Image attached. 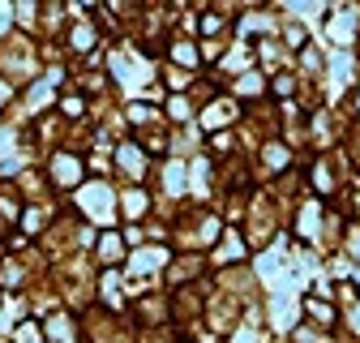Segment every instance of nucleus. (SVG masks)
<instances>
[{"label":"nucleus","instance_id":"nucleus-8","mask_svg":"<svg viewBox=\"0 0 360 343\" xmlns=\"http://www.w3.org/2000/svg\"><path fill=\"white\" fill-rule=\"evenodd\" d=\"M48 335H52V343H73V322H69L65 313H52Z\"/></svg>","mask_w":360,"mask_h":343},{"label":"nucleus","instance_id":"nucleus-10","mask_svg":"<svg viewBox=\"0 0 360 343\" xmlns=\"http://www.w3.org/2000/svg\"><path fill=\"white\" fill-rule=\"evenodd\" d=\"M120 253H124V240H120L116 232H108V236L99 240V257H103V262H116Z\"/></svg>","mask_w":360,"mask_h":343},{"label":"nucleus","instance_id":"nucleus-21","mask_svg":"<svg viewBox=\"0 0 360 343\" xmlns=\"http://www.w3.org/2000/svg\"><path fill=\"white\" fill-rule=\"evenodd\" d=\"M9 22H13V13H9L5 5H0V34H9Z\"/></svg>","mask_w":360,"mask_h":343},{"label":"nucleus","instance_id":"nucleus-9","mask_svg":"<svg viewBox=\"0 0 360 343\" xmlns=\"http://www.w3.org/2000/svg\"><path fill=\"white\" fill-rule=\"evenodd\" d=\"M48 99H52V82L43 77V82L30 86V112H43V108H48Z\"/></svg>","mask_w":360,"mask_h":343},{"label":"nucleus","instance_id":"nucleus-22","mask_svg":"<svg viewBox=\"0 0 360 343\" xmlns=\"http://www.w3.org/2000/svg\"><path fill=\"white\" fill-rule=\"evenodd\" d=\"M352 335H360V300L352 305Z\"/></svg>","mask_w":360,"mask_h":343},{"label":"nucleus","instance_id":"nucleus-1","mask_svg":"<svg viewBox=\"0 0 360 343\" xmlns=\"http://www.w3.org/2000/svg\"><path fill=\"white\" fill-rule=\"evenodd\" d=\"M77 206H82L86 219H95V224H112V219H116V214H112V193H108L103 181L82 185V189H77Z\"/></svg>","mask_w":360,"mask_h":343},{"label":"nucleus","instance_id":"nucleus-18","mask_svg":"<svg viewBox=\"0 0 360 343\" xmlns=\"http://www.w3.org/2000/svg\"><path fill=\"white\" fill-rule=\"evenodd\" d=\"M18 343H43L39 326H34V322H22V326H18Z\"/></svg>","mask_w":360,"mask_h":343},{"label":"nucleus","instance_id":"nucleus-5","mask_svg":"<svg viewBox=\"0 0 360 343\" xmlns=\"http://www.w3.org/2000/svg\"><path fill=\"white\" fill-rule=\"evenodd\" d=\"M120 210H124V219H142V214H146V193L142 189H129L120 198Z\"/></svg>","mask_w":360,"mask_h":343},{"label":"nucleus","instance_id":"nucleus-14","mask_svg":"<svg viewBox=\"0 0 360 343\" xmlns=\"http://www.w3.org/2000/svg\"><path fill=\"white\" fill-rule=\"evenodd\" d=\"M163 185H167L172 193H180V189H185V167L172 163V167H167V176H163Z\"/></svg>","mask_w":360,"mask_h":343},{"label":"nucleus","instance_id":"nucleus-4","mask_svg":"<svg viewBox=\"0 0 360 343\" xmlns=\"http://www.w3.org/2000/svg\"><path fill=\"white\" fill-rule=\"evenodd\" d=\"M95 43H99V30H95V22H90V26L82 22V26H73V30H69V48H73V52H90Z\"/></svg>","mask_w":360,"mask_h":343},{"label":"nucleus","instance_id":"nucleus-25","mask_svg":"<svg viewBox=\"0 0 360 343\" xmlns=\"http://www.w3.org/2000/svg\"><path fill=\"white\" fill-rule=\"evenodd\" d=\"M356 108H360V95H356Z\"/></svg>","mask_w":360,"mask_h":343},{"label":"nucleus","instance_id":"nucleus-15","mask_svg":"<svg viewBox=\"0 0 360 343\" xmlns=\"http://www.w3.org/2000/svg\"><path fill=\"white\" fill-rule=\"evenodd\" d=\"M304 309H309L313 318H318V322H335V309H326L318 296H309V300H304Z\"/></svg>","mask_w":360,"mask_h":343},{"label":"nucleus","instance_id":"nucleus-20","mask_svg":"<svg viewBox=\"0 0 360 343\" xmlns=\"http://www.w3.org/2000/svg\"><path fill=\"white\" fill-rule=\"evenodd\" d=\"M288 43H296V48H300V43H304V26H292L288 30Z\"/></svg>","mask_w":360,"mask_h":343},{"label":"nucleus","instance_id":"nucleus-7","mask_svg":"<svg viewBox=\"0 0 360 343\" xmlns=\"http://www.w3.org/2000/svg\"><path fill=\"white\" fill-rule=\"evenodd\" d=\"M163 257H167L163 249H142V253H133V262H129V266L142 275V271H155V266H163Z\"/></svg>","mask_w":360,"mask_h":343},{"label":"nucleus","instance_id":"nucleus-12","mask_svg":"<svg viewBox=\"0 0 360 343\" xmlns=\"http://www.w3.org/2000/svg\"><path fill=\"white\" fill-rule=\"evenodd\" d=\"M82 112H86V99H82V95H73V91H69V95H65V99H60V116H69V120H77V116H82Z\"/></svg>","mask_w":360,"mask_h":343},{"label":"nucleus","instance_id":"nucleus-11","mask_svg":"<svg viewBox=\"0 0 360 343\" xmlns=\"http://www.w3.org/2000/svg\"><path fill=\"white\" fill-rule=\"evenodd\" d=\"M330 30H335V43H347V39H352V30H356V18H352V13H339Z\"/></svg>","mask_w":360,"mask_h":343},{"label":"nucleus","instance_id":"nucleus-19","mask_svg":"<svg viewBox=\"0 0 360 343\" xmlns=\"http://www.w3.org/2000/svg\"><path fill=\"white\" fill-rule=\"evenodd\" d=\"M262 159H266L270 167H283V163H288V150H283V146H266V150H262Z\"/></svg>","mask_w":360,"mask_h":343},{"label":"nucleus","instance_id":"nucleus-17","mask_svg":"<svg viewBox=\"0 0 360 343\" xmlns=\"http://www.w3.org/2000/svg\"><path fill=\"white\" fill-rule=\"evenodd\" d=\"M180 65H198V48H193V43H176V52H172Z\"/></svg>","mask_w":360,"mask_h":343},{"label":"nucleus","instance_id":"nucleus-24","mask_svg":"<svg viewBox=\"0 0 360 343\" xmlns=\"http://www.w3.org/2000/svg\"><path fill=\"white\" fill-rule=\"evenodd\" d=\"M352 253L360 257V232H352Z\"/></svg>","mask_w":360,"mask_h":343},{"label":"nucleus","instance_id":"nucleus-23","mask_svg":"<svg viewBox=\"0 0 360 343\" xmlns=\"http://www.w3.org/2000/svg\"><path fill=\"white\" fill-rule=\"evenodd\" d=\"M292 339H300V343H318V335H313V330H296Z\"/></svg>","mask_w":360,"mask_h":343},{"label":"nucleus","instance_id":"nucleus-2","mask_svg":"<svg viewBox=\"0 0 360 343\" xmlns=\"http://www.w3.org/2000/svg\"><path fill=\"white\" fill-rule=\"evenodd\" d=\"M48 167H52V185H56V189H82V159H77V155L56 150Z\"/></svg>","mask_w":360,"mask_h":343},{"label":"nucleus","instance_id":"nucleus-3","mask_svg":"<svg viewBox=\"0 0 360 343\" xmlns=\"http://www.w3.org/2000/svg\"><path fill=\"white\" fill-rule=\"evenodd\" d=\"M116 163H120L124 176H133V181H142V176H146V159H142V150H138V146H129V142L116 150Z\"/></svg>","mask_w":360,"mask_h":343},{"label":"nucleus","instance_id":"nucleus-6","mask_svg":"<svg viewBox=\"0 0 360 343\" xmlns=\"http://www.w3.org/2000/svg\"><path fill=\"white\" fill-rule=\"evenodd\" d=\"M214 257H219V262H240V257H245L240 236H236V232H228V236H223V245L214 249Z\"/></svg>","mask_w":360,"mask_h":343},{"label":"nucleus","instance_id":"nucleus-16","mask_svg":"<svg viewBox=\"0 0 360 343\" xmlns=\"http://www.w3.org/2000/svg\"><path fill=\"white\" fill-rule=\"evenodd\" d=\"M167 116H172V120H189V99H180V95L167 99Z\"/></svg>","mask_w":360,"mask_h":343},{"label":"nucleus","instance_id":"nucleus-13","mask_svg":"<svg viewBox=\"0 0 360 343\" xmlns=\"http://www.w3.org/2000/svg\"><path fill=\"white\" fill-rule=\"evenodd\" d=\"M43 224H48V210H39V206H30V210L22 214V232H39Z\"/></svg>","mask_w":360,"mask_h":343}]
</instances>
